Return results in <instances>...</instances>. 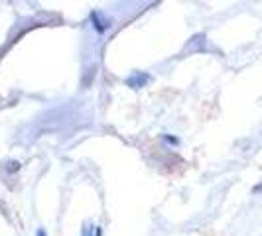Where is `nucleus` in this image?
I'll list each match as a JSON object with an SVG mask.
<instances>
[{"instance_id":"20e7f679","label":"nucleus","mask_w":262,"mask_h":236,"mask_svg":"<svg viewBox=\"0 0 262 236\" xmlns=\"http://www.w3.org/2000/svg\"><path fill=\"white\" fill-rule=\"evenodd\" d=\"M95 236H103V228H101V226L95 228Z\"/></svg>"},{"instance_id":"39448f33","label":"nucleus","mask_w":262,"mask_h":236,"mask_svg":"<svg viewBox=\"0 0 262 236\" xmlns=\"http://www.w3.org/2000/svg\"><path fill=\"white\" fill-rule=\"evenodd\" d=\"M36 236H48V232H46V230H43V228H39L38 232H36Z\"/></svg>"},{"instance_id":"f257e3e1","label":"nucleus","mask_w":262,"mask_h":236,"mask_svg":"<svg viewBox=\"0 0 262 236\" xmlns=\"http://www.w3.org/2000/svg\"><path fill=\"white\" fill-rule=\"evenodd\" d=\"M150 83V75L144 73V71H134L128 77L124 79V85L130 87V89H142Z\"/></svg>"},{"instance_id":"f03ea898","label":"nucleus","mask_w":262,"mask_h":236,"mask_svg":"<svg viewBox=\"0 0 262 236\" xmlns=\"http://www.w3.org/2000/svg\"><path fill=\"white\" fill-rule=\"evenodd\" d=\"M91 22H93V28H95L99 34H105L106 30L111 28V22H108L99 10H93L91 12Z\"/></svg>"},{"instance_id":"7ed1b4c3","label":"nucleus","mask_w":262,"mask_h":236,"mask_svg":"<svg viewBox=\"0 0 262 236\" xmlns=\"http://www.w3.org/2000/svg\"><path fill=\"white\" fill-rule=\"evenodd\" d=\"M95 228H97V226H91V223H85L83 224V230H81V236H93Z\"/></svg>"}]
</instances>
